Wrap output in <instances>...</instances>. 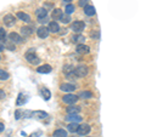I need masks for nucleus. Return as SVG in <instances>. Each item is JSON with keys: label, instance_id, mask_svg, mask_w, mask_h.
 Masks as SVG:
<instances>
[{"label": "nucleus", "instance_id": "nucleus-1", "mask_svg": "<svg viewBox=\"0 0 146 137\" xmlns=\"http://www.w3.org/2000/svg\"><path fill=\"white\" fill-rule=\"evenodd\" d=\"M88 74V67L86 66H78L73 70V75L77 78H83Z\"/></svg>", "mask_w": 146, "mask_h": 137}, {"label": "nucleus", "instance_id": "nucleus-2", "mask_svg": "<svg viewBox=\"0 0 146 137\" xmlns=\"http://www.w3.org/2000/svg\"><path fill=\"white\" fill-rule=\"evenodd\" d=\"M78 98H79L78 96H76L73 94H67L62 97V101H63V103H67V104H74L78 101Z\"/></svg>", "mask_w": 146, "mask_h": 137}, {"label": "nucleus", "instance_id": "nucleus-3", "mask_svg": "<svg viewBox=\"0 0 146 137\" xmlns=\"http://www.w3.org/2000/svg\"><path fill=\"white\" fill-rule=\"evenodd\" d=\"M26 60L28 63H31V65H38V63H40L39 57L36 56L34 52H27L26 53Z\"/></svg>", "mask_w": 146, "mask_h": 137}, {"label": "nucleus", "instance_id": "nucleus-4", "mask_svg": "<svg viewBox=\"0 0 146 137\" xmlns=\"http://www.w3.org/2000/svg\"><path fill=\"white\" fill-rule=\"evenodd\" d=\"M71 28H72V30H74L76 33H80V32L85 28V23L83 21H74L72 23Z\"/></svg>", "mask_w": 146, "mask_h": 137}, {"label": "nucleus", "instance_id": "nucleus-5", "mask_svg": "<svg viewBox=\"0 0 146 137\" xmlns=\"http://www.w3.org/2000/svg\"><path fill=\"white\" fill-rule=\"evenodd\" d=\"M90 130H91V127H90L89 124H82V125H79L77 134L80 135V136H85V135H88V134H89Z\"/></svg>", "mask_w": 146, "mask_h": 137}, {"label": "nucleus", "instance_id": "nucleus-6", "mask_svg": "<svg viewBox=\"0 0 146 137\" xmlns=\"http://www.w3.org/2000/svg\"><path fill=\"white\" fill-rule=\"evenodd\" d=\"M3 21H4V23H5L6 27H12V26H15L16 23V18L13 15H6L5 17L3 18Z\"/></svg>", "mask_w": 146, "mask_h": 137}, {"label": "nucleus", "instance_id": "nucleus-7", "mask_svg": "<svg viewBox=\"0 0 146 137\" xmlns=\"http://www.w3.org/2000/svg\"><path fill=\"white\" fill-rule=\"evenodd\" d=\"M9 38H10V41L13 43V44H21L22 41H23V38L17 33H10L9 34Z\"/></svg>", "mask_w": 146, "mask_h": 137}, {"label": "nucleus", "instance_id": "nucleus-8", "mask_svg": "<svg viewBox=\"0 0 146 137\" xmlns=\"http://www.w3.org/2000/svg\"><path fill=\"white\" fill-rule=\"evenodd\" d=\"M76 51L78 53H80V55H85V53H89L90 47L88 46V45H85V44H78L77 45V47H76Z\"/></svg>", "mask_w": 146, "mask_h": 137}, {"label": "nucleus", "instance_id": "nucleus-9", "mask_svg": "<svg viewBox=\"0 0 146 137\" xmlns=\"http://www.w3.org/2000/svg\"><path fill=\"white\" fill-rule=\"evenodd\" d=\"M31 117L35 118V119L43 120V119H45V118H48V114L45 112H43V111H35V112H31Z\"/></svg>", "mask_w": 146, "mask_h": 137}, {"label": "nucleus", "instance_id": "nucleus-10", "mask_svg": "<svg viewBox=\"0 0 146 137\" xmlns=\"http://www.w3.org/2000/svg\"><path fill=\"white\" fill-rule=\"evenodd\" d=\"M49 29L46 28V27H40V28H38V30H36V34H38L39 38H42V39H45V38H48V35H49Z\"/></svg>", "mask_w": 146, "mask_h": 137}, {"label": "nucleus", "instance_id": "nucleus-11", "mask_svg": "<svg viewBox=\"0 0 146 137\" xmlns=\"http://www.w3.org/2000/svg\"><path fill=\"white\" fill-rule=\"evenodd\" d=\"M60 90L65 91V92H72V91L76 90V85L73 84H70V83H65L60 86Z\"/></svg>", "mask_w": 146, "mask_h": 137}, {"label": "nucleus", "instance_id": "nucleus-12", "mask_svg": "<svg viewBox=\"0 0 146 137\" xmlns=\"http://www.w3.org/2000/svg\"><path fill=\"white\" fill-rule=\"evenodd\" d=\"M48 29L49 32H51V33H58V30H60V26H58L57 22H50L49 23V27H48Z\"/></svg>", "mask_w": 146, "mask_h": 137}, {"label": "nucleus", "instance_id": "nucleus-13", "mask_svg": "<svg viewBox=\"0 0 146 137\" xmlns=\"http://www.w3.org/2000/svg\"><path fill=\"white\" fill-rule=\"evenodd\" d=\"M36 72L40 73V74H48V73L51 72V66H49V65H44V66H40L38 67V69H36Z\"/></svg>", "mask_w": 146, "mask_h": 137}, {"label": "nucleus", "instance_id": "nucleus-14", "mask_svg": "<svg viewBox=\"0 0 146 137\" xmlns=\"http://www.w3.org/2000/svg\"><path fill=\"white\" fill-rule=\"evenodd\" d=\"M66 120H68L70 123H78L82 120V118L78 114H68V117L66 118Z\"/></svg>", "mask_w": 146, "mask_h": 137}, {"label": "nucleus", "instance_id": "nucleus-15", "mask_svg": "<svg viewBox=\"0 0 146 137\" xmlns=\"http://www.w3.org/2000/svg\"><path fill=\"white\" fill-rule=\"evenodd\" d=\"M17 17L20 18L21 21L26 22V23H28V22H31V16L28 15V13H25V12H17Z\"/></svg>", "mask_w": 146, "mask_h": 137}, {"label": "nucleus", "instance_id": "nucleus-16", "mask_svg": "<svg viewBox=\"0 0 146 137\" xmlns=\"http://www.w3.org/2000/svg\"><path fill=\"white\" fill-rule=\"evenodd\" d=\"M35 15H36V17L39 18H44V17H46V15H48V11H46V9H44V7H40V9H38V10L35 11Z\"/></svg>", "mask_w": 146, "mask_h": 137}, {"label": "nucleus", "instance_id": "nucleus-17", "mask_svg": "<svg viewBox=\"0 0 146 137\" xmlns=\"http://www.w3.org/2000/svg\"><path fill=\"white\" fill-rule=\"evenodd\" d=\"M84 13L86 16H94L95 15V7L93 5H86L84 7Z\"/></svg>", "mask_w": 146, "mask_h": 137}, {"label": "nucleus", "instance_id": "nucleus-18", "mask_svg": "<svg viewBox=\"0 0 146 137\" xmlns=\"http://www.w3.org/2000/svg\"><path fill=\"white\" fill-rule=\"evenodd\" d=\"M79 112H80V107H77V106L67 107V113L68 114H78Z\"/></svg>", "mask_w": 146, "mask_h": 137}, {"label": "nucleus", "instance_id": "nucleus-19", "mask_svg": "<svg viewBox=\"0 0 146 137\" xmlns=\"http://www.w3.org/2000/svg\"><path fill=\"white\" fill-rule=\"evenodd\" d=\"M78 127H79V125L77 124V123H70L67 126V130L70 132H77L78 131Z\"/></svg>", "mask_w": 146, "mask_h": 137}, {"label": "nucleus", "instance_id": "nucleus-20", "mask_svg": "<svg viewBox=\"0 0 146 137\" xmlns=\"http://www.w3.org/2000/svg\"><path fill=\"white\" fill-rule=\"evenodd\" d=\"M54 137H67V131L63 129H58L54 132Z\"/></svg>", "mask_w": 146, "mask_h": 137}, {"label": "nucleus", "instance_id": "nucleus-21", "mask_svg": "<svg viewBox=\"0 0 146 137\" xmlns=\"http://www.w3.org/2000/svg\"><path fill=\"white\" fill-rule=\"evenodd\" d=\"M78 97L83 98V99H89V98H91V97H93V94H91L90 91H82V92L79 94V96H78Z\"/></svg>", "mask_w": 146, "mask_h": 137}, {"label": "nucleus", "instance_id": "nucleus-22", "mask_svg": "<svg viewBox=\"0 0 146 137\" xmlns=\"http://www.w3.org/2000/svg\"><path fill=\"white\" fill-rule=\"evenodd\" d=\"M72 41H73V43H80V44H83L84 36L82 35V34H77V35H74V36H72Z\"/></svg>", "mask_w": 146, "mask_h": 137}, {"label": "nucleus", "instance_id": "nucleus-23", "mask_svg": "<svg viewBox=\"0 0 146 137\" xmlns=\"http://www.w3.org/2000/svg\"><path fill=\"white\" fill-rule=\"evenodd\" d=\"M21 33L23 34L25 36H28V35H32V34H33V30H32L31 27H23V28L21 29Z\"/></svg>", "mask_w": 146, "mask_h": 137}, {"label": "nucleus", "instance_id": "nucleus-24", "mask_svg": "<svg viewBox=\"0 0 146 137\" xmlns=\"http://www.w3.org/2000/svg\"><path fill=\"white\" fill-rule=\"evenodd\" d=\"M62 16V11L60 9H55L52 11V18L54 20H60V17Z\"/></svg>", "mask_w": 146, "mask_h": 137}, {"label": "nucleus", "instance_id": "nucleus-25", "mask_svg": "<svg viewBox=\"0 0 146 137\" xmlns=\"http://www.w3.org/2000/svg\"><path fill=\"white\" fill-rule=\"evenodd\" d=\"M74 5H72V4H67L66 5V7H65V13H67V15H71V13H73L74 12Z\"/></svg>", "mask_w": 146, "mask_h": 137}, {"label": "nucleus", "instance_id": "nucleus-26", "mask_svg": "<svg viewBox=\"0 0 146 137\" xmlns=\"http://www.w3.org/2000/svg\"><path fill=\"white\" fill-rule=\"evenodd\" d=\"M42 95H43V97H44L45 101H49L50 97H51V94H50V91L48 89H45V88L42 90Z\"/></svg>", "mask_w": 146, "mask_h": 137}, {"label": "nucleus", "instance_id": "nucleus-27", "mask_svg": "<svg viewBox=\"0 0 146 137\" xmlns=\"http://www.w3.org/2000/svg\"><path fill=\"white\" fill-rule=\"evenodd\" d=\"M60 21L62 23H70L71 17H70V15H67V13H62V16L60 17Z\"/></svg>", "mask_w": 146, "mask_h": 137}, {"label": "nucleus", "instance_id": "nucleus-28", "mask_svg": "<svg viewBox=\"0 0 146 137\" xmlns=\"http://www.w3.org/2000/svg\"><path fill=\"white\" fill-rule=\"evenodd\" d=\"M9 78H10V75H9V73L0 69V80H7Z\"/></svg>", "mask_w": 146, "mask_h": 137}, {"label": "nucleus", "instance_id": "nucleus-29", "mask_svg": "<svg viewBox=\"0 0 146 137\" xmlns=\"http://www.w3.org/2000/svg\"><path fill=\"white\" fill-rule=\"evenodd\" d=\"M6 40V30L0 27V41H5Z\"/></svg>", "mask_w": 146, "mask_h": 137}, {"label": "nucleus", "instance_id": "nucleus-30", "mask_svg": "<svg viewBox=\"0 0 146 137\" xmlns=\"http://www.w3.org/2000/svg\"><path fill=\"white\" fill-rule=\"evenodd\" d=\"M17 106H21L22 103H23V94H20L18 95V99H17Z\"/></svg>", "mask_w": 146, "mask_h": 137}, {"label": "nucleus", "instance_id": "nucleus-31", "mask_svg": "<svg viewBox=\"0 0 146 137\" xmlns=\"http://www.w3.org/2000/svg\"><path fill=\"white\" fill-rule=\"evenodd\" d=\"M79 5L85 7L86 5H88V0H79Z\"/></svg>", "mask_w": 146, "mask_h": 137}, {"label": "nucleus", "instance_id": "nucleus-32", "mask_svg": "<svg viewBox=\"0 0 146 137\" xmlns=\"http://www.w3.org/2000/svg\"><path fill=\"white\" fill-rule=\"evenodd\" d=\"M99 35H100L99 32H95V33H91V34H90V36H91L93 39H98V38H99Z\"/></svg>", "mask_w": 146, "mask_h": 137}, {"label": "nucleus", "instance_id": "nucleus-33", "mask_svg": "<svg viewBox=\"0 0 146 137\" xmlns=\"http://www.w3.org/2000/svg\"><path fill=\"white\" fill-rule=\"evenodd\" d=\"M6 97V94H5V91L0 89V99H3V98H5Z\"/></svg>", "mask_w": 146, "mask_h": 137}, {"label": "nucleus", "instance_id": "nucleus-34", "mask_svg": "<svg viewBox=\"0 0 146 137\" xmlns=\"http://www.w3.org/2000/svg\"><path fill=\"white\" fill-rule=\"evenodd\" d=\"M39 22H40V23H46V22H48V17H44V18H40V20H39Z\"/></svg>", "mask_w": 146, "mask_h": 137}, {"label": "nucleus", "instance_id": "nucleus-35", "mask_svg": "<svg viewBox=\"0 0 146 137\" xmlns=\"http://www.w3.org/2000/svg\"><path fill=\"white\" fill-rule=\"evenodd\" d=\"M15 117H16V119H20V117H21V112H20V111H16Z\"/></svg>", "mask_w": 146, "mask_h": 137}, {"label": "nucleus", "instance_id": "nucleus-36", "mask_svg": "<svg viewBox=\"0 0 146 137\" xmlns=\"http://www.w3.org/2000/svg\"><path fill=\"white\" fill-rule=\"evenodd\" d=\"M4 129H5V126H4L3 123H0V132H3V131H4Z\"/></svg>", "mask_w": 146, "mask_h": 137}, {"label": "nucleus", "instance_id": "nucleus-37", "mask_svg": "<svg viewBox=\"0 0 146 137\" xmlns=\"http://www.w3.org/2000/svg\"><path fill=\"white\" fill-rule=\"evenodd\" d=\"M4 50H5V46H4L3 44H0V52H1V51H4Z\"/></svg>", "mask_w": 146, "mask_h": 137}, {"label": "nucleus", "instance_id": "nucleus-38", "mask_svg": "<svg viewBox=\"0 0 146 137\" xmlns=\"http://www.w3.org/2000/svg\"><path fill=\"white\" fill-rule=\"evenodd\" d=\"M63 1H66V3H70V1H72V0H63Z\"/></svg>", "mask_w": 146, "mask_h": 137}, {"label": "nucleus", "instance_id": "nucleus-39", "mask_svg": "<svg viewBox=\"0 0 146 137\" xmlns=\"http://www.w3.org/2000/svg\"><path fill=\"white\" fill-rule=\"evenodd\" d=\"M0 60H1V56H0Z\"/></svg>", "mask_w": 146, "mask_h": 137}]
</instances>
